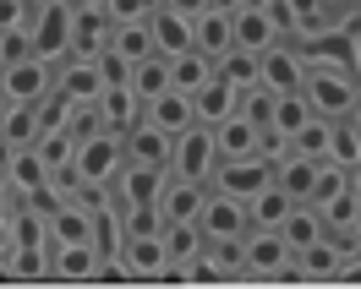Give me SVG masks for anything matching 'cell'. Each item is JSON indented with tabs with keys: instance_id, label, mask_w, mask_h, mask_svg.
I'll return each instance as SVG.
<instances>
[{
	"instance_id": "6da1fadb",
	"label": "cell",
	"mask_w": 361,
	"mask_h": 289,
	"mask_svg": "<svg viewBox=\"0 0 361 289\" xmlns=\"http://www.w3.org/2000/svg\"><path fill=\"white\" fill-rule=\"evenodd\" d=\"M301 93L312 98L317 115H329V120H345V115L361 104V82H356V60L350 55H307V82Z\"/></svg>"
},
{
	"instance_id": "7a4b0ae2",
	"label": "cell",
	"mask_w": 361,
	"mask_h": 289,
	"mask_svg": "<svg viewBox=\"0 0 361 289\" xmlns=\"http://www.w3.org/2000/svg\"><path fill=\"white\" fill-rule=\"evenodd\" d=\"M126 164V136L110 131V126H93V131H77V148H71V180L88 186V191H110V180L121 175Z\"/></svg>"
},
{
	"instance_id": "3957f363",
	"label": "cell",
	"mask_w": 361,
	"mask_h": 289,
	"mask_svg": "<svg viewBox=\"0 0 361 289\" xmlns=\"http://www.w3.org/2000/svg\"><path fill=\"white\" fill-rule=\"evenodd\" d=\"M71 0H33V11H27V44L39 60H66L71 55Z\"/></svg>"
},
{
	"instance_id": "277c9868",
	"label": "cell",
	"mask_w": 361,
	"mask_h": 289,
	"mask_svg": "<svg viewBox=\"0 0 361 289\" xmlns=\"http://www.w3.org/2000/svg\"><path fill=\"white\" fill-rule=\"evenodd\" d=\"M214 169H219V142H214V126H203V120H192L186 131L170 142V175L176 180H214Z\"/></svg>"
},
{
	"instance_id": "5b68a950",
	"label": "cell",
	"mask_w": 361,
	"mask_h": 289,
	"mask_svg": "<svg viewBox=\"0 0 361 289\" xmlns=\"http://www.w3.org/2000/svg\"><path fill=\"white\" fill-rule=\"evenodd\" d=\"M55 60H39V55H23V60H0V93L6 104H44L55 93Z\"/></svg>"
},
{
	"instance_id": "8992f818",
	"label": "cell",
	"mask_w": 361,
	"mask_h": 289,
	"mask_svg": "<svg viewBox=\"0 0 361 289\" xmlns=\"http://www.w3.org/2000/svg\"><path fill=\"white\" fill-rule=\"evenodd\" d=\"M241 257H247V278H295V251L279 229H247Z\"/></svg>"
},
{
	"instance_id": "52a82bcc",
	"label": "cell",
	"mask_w": 361,
	"mask_h": 289,
	"mask_svg": "<svg viewBox=\"0 0 361 289\" xmlns=\"http://www.w3.org/2000/svg\"><path fill=\"white\" fill-rule=\"evenodd\" d=\"M197 224H203L208 240H247V229H252L247 202L219 191V186H208V202H203V213H197Z\"/></svg>"
},
{
	"instance_id": "ba28073f",
	"label": "cell",
	"mask_w": 361,
	"mask_h": 289,
	"mask_svg": "<svg viewBox=\"0 0 361 289\" xmlns=\"http://www.w3.org/2000/svg\"><path fill=\"white\" fill-rule=\"evenodd\" d=\"M208 186H219V191H230V197H257L263 186H274V164L263 153H252V158H219V169H214V180Z\"/></svg>"
},
{
	"instance_id": "9c48e42d",
	"label": "cell",
	"mask_w": 361,
	"mask_h": 289,
	"mask_svg": "<svg viewBox=\"0 0 361 289\" xmlns=\"http://www.w3.org/2000/svg\"><path fill=\"white\" fill-rule=\"evenodd\" d=\"M164 180H170V169H159V164H121V175L110 180V197L115 207H142V202H159V191H164Z\"/></svg>"
},
{
	"instance_id": "30bf717a",
	"label": "cell",
	"mask_w": 361,
	"mask_h": 289,
	"mask_svg": "<svg viewBox=\"0 0 361 289\" xmlns=\"http://www.w3.org/2000/svg\"><path fill=\"white\" fill-rule=\"evenodd\" d=\"M269 93H301V82H307V55L295 44H274L263 49V77H257Z\"/></svg>"
},
{
	"instance_id": "8fae6325",
	"label": "cell",
	"mask_w": 361,
	"mask_h": 289,
	"mask_svg": "<svg viewBox=\"0 0 361 289\" xmlns=\"http://www.w3.org/2000/svg\"><path fill=\"white\" fill-rule=\"evenodd\" d=\"M77 6V0H71ZM110 33H115V23H110V11L104 6H77L71 11V55H104L110 49Z\"/></svg>"
},
{
	"instance_id": "7c38bea8",
	"label": "cell",
	"mask_w": 361,
	"mask_h": 289,
	"mask_svg": "<svg viewBox=\"0 0 361 289\" xmlns=\"http://www.w3.org/2000/svg\"><path fill=\"white\" fill-rule=\"evenodd\" d=\"M99 245L93 240H66V245H49V278H66V284H88L99 278Z\"/></svg>"
},
{
	"instance_id": "4fadbf2b",
	"label": "cell",
	"mask_w": 361,
	"mask_h": 289,
	"mask_svg": "<svg viewBox=\"0 0 361 289\" xmlns=\"http://www.w3.org/2000/svg\"><path fill=\"white\" fill-rule=\"evenodd\" d=\"M121 262H126V278H164V267H170L164 229L159 235H126L121 240Z\"/></svg>"
},
{
	"instance_id": "5bb4252c",
	"label": "cell",
	"mask_w": 361,
	"mask_h": 289,
	"mask_svg": "<svg viewBox=\"0 0 361 289\" xmlns=\"http://www.w3.org/2000/svg\"><path fill=\"white\" fill-rule=\"evenodd\" d=\"M208 202V186L203 180H164V191H159V213H164V224H197V213H203Z\"/></svg>"
},
{
	"instance_id": "9a60e30c",
	"label": "cell",
	"mask_w": 361,
	"mask_h": 289,
	"mask_svg": "<svg viewBox=\"0 0 361 289\" xmlns=\"http://www.w3.org/2000/svg\"><path fill=\"white\" fill-rule=\"evenodd\" d=\"M230 23H235V44L252 49V55L285 44V33H279V23L269 17V6H241V11H230Z\"/></svg>"
},
{
	"instance_id": "2e32d148",
	"label": "cell",
	"mask_w": 361,
	"mask_h": 289,
	"mask_svg": "<svg viewBox=\"0 0 361 289\" xmlns=\"http://www.w3.org/2000/svg\"><path fill=\"white\" fill-rule=\"evenodd\" d=\"M148 33H154V55H164V60H176V55L192 49V17H180L170 6L148 11Z\"/></svg>"
},
{
	"instance_id": "e0dca14e",
	"label": "cell",
	"mask_w": 361,
	"mask_h": 289,
	"mask_svg": "<svg viewBox=\"0 0 361 289\" xmlns=\"http://www.w3.org/2000/svg\"><path fill=\"white\" fill-rule=\"evenodd\" d=\"M230 44H235V23H230V11H219V6H203V11L192 17V49H203L208 60H219Z\"/></svg>"
},
{
	"instance_id": "ac0fdd59",
	"label": "cell",
	"mask_w": 361,
	"mask_h": 289,
	"mask_svg": "<svg viewBox=\"0 0 361 289\" xmlns=\"http://www.w3.org/2000/svg\"><path fill=\"white\" fill-rule=\"evenodd\" d=\"M55 93H66V98H77V104H99V93H104V71H99V60H88V55L66 60V66L55 71Z\"/></svg>"
},
{
	"instance_id": "d6986e66",
	"label": "cell",
	"mask_w": 361,
	"mask_h": 289,
	"mask_svg": "<svg viewBox=\"0 0 361 289\" xmlns=\"http://www.w3.org/2000/svg\"><path fill=\"white\" fill-rule=\"evenodd\" d=\"M203 224H164V251H170V267H164V278H186V267L203 257Z\"/></svg>"
},
{
	"instance_id": "ffe728a7",
	"label": "cell",
	"mask_w": 361,
	"mask_h": 289,
	"mask_svg": "<svg viewBox=\"0 0 361 289\" xmlns=\"http://www.w3.org/2000/svg\"><path fill=\"white\" fill-rule=\"evenodd\" d=\"M142 120H148V126H159V131H170V136H180L192 120H197V110H192V93L164 88L154 104H142Z\"/></svg>"
},
{
	"instance_id": "44dd1931",
	"label": "cell",
	"mask_w": 361,
	"mask_h": 289,
	"mask_svg": "<svg viewBox=\"0 0 361 289\" xmlns=\"http://www.w3.org/2000/svg\"><path fill=\"white\" fill-rule=\"evenodd\" d=\"M192 110H197L203 126H219V120H230V115L241 110V88H230L225 77H208L203 88L192 93Z\"/></svg>"
},
{
	"instance_id": "7402d4cb",
	"label": "cell",
	"mask_w": 361,
	"mask_h": 289,
	"mask_svg": "<svg viewBox=\"0 0 361 289\" xmlns=\"http://www.w3.org/2000/svg\"><path fill=\"white\" fill-rule=\"evenodd\" d=\"M137 120H142V104H137V93L126 82H110V88L99 93V126H110V131H132Z\"/></svg>"
},
{
	"instance_id": "603a6c76",
	"label": "cell",
	"mask_w": 361,
	"mask_h": 289,
	"mask_svg": "<svg viewBox=\"0 0 361 289\" xmlns=\"http://www.w3.org/2000/svg\"><path fill=\"white\" fill-rule=\"evenodd\" d=\"M257 136H263V126H257V120H247L241 110L230 115V120H219V126H214L219 158H252V153H257Z\"/></svg>"
},
{
	"instance_id": "cb8c5ba5",
	"label": "cell",
	"mask_w": 361,
	"mask_h": 289,
	"mask_svg": "<svg viewBox=\"0 0 361 289\" xmlns=\"http://www.w3.org/2000/svg\"><path fill=\"white\" fill-rule=\"evenodd\" d=\"M170 142H176L170 131L137 120L132 131H126V158H132V164H159V169H170Z\"/></svg>"
},
{
	"instance_id": "d4e9b609",
	"label": "cell",
	"mask_w": 361,
	"mask_h": 289,
	"mask_svg": "<svg viewBox=\"0 0 361 289\" xmlns=\"http://www.w3.org/2000/svg\"><path fill=\"white\" fill-rule=\"evenodd\" d=\"M312 175H317V158H307V153H285L274 164V186L290 202H312Z\"/></svg>"
},
{
	"instance_id": "484cf974",
	"label": "cell",
	"mask_w": 361,
	"mask_h": 289,
	"mask_svg": "<svg viewBox=\"0 0 361 289\" xmlns=\"http://www.w3.org/2000/svg\"><path fill=\"white\" fill-rule=\"evenodd\" d=\"M126 88L137 93V104H154L159 93L170 88V60H164V55H142V60L126 71Z\"/></svg>"
},
{
	"instance_id": "4316f807",
	"label": "cell",
	"mask_w": 361,
	"mask_h": 289,
	"mask_svg": "<svg viewBox=\"0 0 361 289\" xmlns=\"http://www.w3.org/2000/svg\"><path fill=\"white\" fill-rule=\"evenodd\" d=\"M44 131V110L39 104H6V120H0V136L11 142V148H33Z\"/></svg>"
},
{
	"instance_id": "83f0119b",
	"label": "cell",
	"mask_w": 361,
	"mask_h": 289,
	"mask_svg": "<svg viewBox=\"0 0 361 289\" xmlns=\"http://www.w3.org/2000/svg\"><path fill=\"white\" fill-rule=\"evenodd\" d=\"M214 77H225L230 88H252L257 77H263V55H252V49L241 44H230L219 60H214Z\"/></svg>"
},
{
	"instance_id": "f1b7e54d",
	"label": "cell",
	"mask_w": 361,
	"mask_h": 289,
	"mask_svg": "<svg viewBox=\"0 0 361 289\" xmlns=\"http://www.w3.org/2000/svg\"><path fill=\"white\" fill-rule=\"evenodd\" d=\"M279 235L290 240V251H301V245L323 240V235H329V224H323V213H317L312 202H295V207H290V219L279 224Z\"/></svg>"
},
{
	"instance_id": "f546056e",
	"label": "cell",
	"mask_w": 361,
	"mask_h": 289,
	"mask_svg": "<svg viewBox=\"0 0 361 289\" xmlns=\"http://www.w3.org/2000/svg\"><path fill=\"white\" fill-rule=\"evenodd\" d=\"M290 207L295 202L279 191V186H263L257 197H247V219H252V229H279V224L290 219Z\"/></svg>"
},
{
	"instance_id": "4dcf8cb0",
	"label": "cell",
	"mask_w": 361,
	"mask_h": 289,
	"mask_svg": "<svg viewBox=\"0 0 361 289\" xmlns=\"http://www.w3.org/2000/svg\"><path fill=\"white\" fill-rule=\"evenodd\" d=\"M317 213H323V224H329V235L356 240V224H361V197H356V191H339V197L317 202Z\"/></svg>"
},
{
	"instance_id": "1f68e13d",
	"label": "cell",
	"mask_w": 361,
	"mask_h": 289,
	"mask_svg": "<svg viewBox=\"0 0 361 289\" xmlns=\"http://www.w3.org/2000/svg\"><path fill=\"white\" fill-rule=\"evenodd\" d=\"M312 98H307V93H279V98H274V115H269V126L279 136H295L301 131V126H307V120H312Z\"/></svg>"
},
{
	"instance_id": "d6a6232c",
	"label": "cell",
	"mask_w": 361,
	"mask_h": 289,
	"mask_svg": "<svg viewBox=\"0 0 361 289\" xmlns=\"http://www.w3.org/2000/svg\"><path fill=\"white\" fill-rule=\"evenodd\" d=\"M208 77H214V60H208L203 49H186V55L170 60V88H180V93H197Z\"/></svg>"
},
{
	"instance_id": "836d02e7",
	"label": "cell",
	"mask_w": 361,
	"mask_h": 289,
	"mask_svg": "<svg viewBox=\"0 0 361 289\" xmlns=\"http://www.w3.org/2000/svg\"><path fill=\"white\" fill-rule=\"evenodd\" d=\"M110 49L121 55V60H142V55H154V33H148V17L142 23H115V33H110Z\"/></svg>"
},
{
	"instance_id": "e575fe53",
	"label": "cell",
	"mask_w": 361,
	"mask_h": 289,
	"mask_svg": "<svg viewBox=\"0 0 361 289\" xmlns=\"http://www.w3.org/2000/svg\"><path fill=\"white\" fill-rule=\"evenodd\" d=\"M329 148H334V120H329V115H312V120L290 136V153H307V158H329Z\"/></svg>"
},
{
	"instance_id": "d590c367",
	"label": "cell",
	"mask_w": 361,
	"mask_h": 289,
	"mask_svg": "<svg viewBox=\"0 0 361 289\" xmlns=\"http://www.w3.org/2000/svg\"><path fill=\"white\" fill-rule=\"evenodd\" d=\"M350 191V164H334V158H317V175H312V207L317 202Z\"/></svg>"
},
{
	"instance_id": "8d00e7d4",
	"label": "cell",
	"mask_w": 361,
	"mask_h": 289,
	"mask_svg": "<svg viewBox=\"0 0 361 289\" xmlns=\"http://www.w3.org/2000/svg\"><path fill=\"white\" fill-rule=\"evenodd\" d=\"M274 98H279V93H269L263 82H252V88H241V115H247V120H257V126H269Z\"/></svg>"
},
{
	"instance_id": "74e56055",
	"label": "cell",
	"mask_w": 361,
	"mask_h": 289,
	"mask_svg": "<svg viewBox=\"0 0 361 289\" xmlns=\"http://www.w3.org/2000/svg\"><path fill=\"white\" fill-rule=\"evenodd\" d=\"M329 158H334V164H356L361 158V142H356V131H350L345 120H334V148H329Z\"/></svg>"
},
{
	"instance_id": "f35d334b",
	"label": "cell",
	"mask_w": 361,
	"mask_h": 289,
	"mask_svg": "<svg viewBox=\"0 0 361 289\" xmlns=\"http://www.w3.org/2000/svg\"><path fill=\"white\" fill-rule=\"evenodd\" d=\"M154 6H159V0H110L104 11H110V23H142Z\"/></svg>"
},
{
	"instance_id": "ab89813d",
	"label": "cell",
	"mask_w": 361,
	"mask_h": 289,
	"mask_svg": "<svg viewBox=\"0 0 361 289\" xmlns=\"http://www.w3.org/2000/svg\"><path fill=\"white\" fill-rule=\"evenodd\" d=\"M33 0H0V33H23Z\"/></svg>"
},
{
	"instance_id": "60d3db41",
	"label": "cell",
	"mask_w": 361,
	"mask_h": 289,
	"mask_svg": "<svg viewBox=\"0 0 361 289\" xmlns=\"http://www.w3.org/2000/svg\"><path fill=\"white\" fill-rule=\"evenodd\" d=\"M93 60H99V71H104V88H110V82H126V71H132V60H121L115 49H104V55H93Z\"/></svg>"
},
{
	"instance_id": "b9f144b4",
	"label": "cell",
	"mask_w": 361,
	"mask_h": 289,
	"mask_svg": "<svg viewBox=\"0 0 361 289\" xmlns=\"http://www.w3.org/2000/svg\"><path fill=\"white\" fill-rule=\"evenodd\" d=\"M159 6H170V11H180V17H197L208 0H159Z\"/></svg>"
},
{
	"instance_id": "7bdbcfd3",
	"label": "cell",
	"mask_w": 361,
	"mask_h": 289,
	"mask_svg": "<svg viewBox=\"0 0 361 289\" xmlns=\"http://www.w3.org/2000/svg\"><path fill=\"white\" fill-rule=\"evenodd\" d=\"M345 126H350V131H356V142H361V104H356L350 115H345Z\"/></svg>"
},
{
	"instance_id": "ee69618b",
	"label": "cell",
	"mask_w": 361,
	"mask_h": 289,
	"mask_svg": "<svg viewBox=\"0 0 361 289\" xmlns=\"http://www.w3.org/2000/svg\"><path fill=\"white\" fill-rule=\"evenodd\" d=\"M350 191H356V197H361V158H356V164H350Z\"/></svg>"
},
{
	"instance_id": "f6af8a7d",
	"label": "cell",
	"mask_w": 361,
	"mask_h": 289,
	"mask_svg": "<svg viewBox=\"0 0 361 289\" xmlns=\"http://www.w3.org/2000/svg\"><path fill=\"white\" fill-rule=\"evenodd\" d=\"M208 6H219V11H241L247 0H208Z\"/></svg>"
},
{
	"instance_id": "bcb514c9",
	"label": "cell",
	"mask_w": 361,
	"mask_h": 289,
	"mask_svg": "<svg viewBox=\"0 0 361 289\" xmlns=\"http://www.w3.org/2000/svg\"><path fill=\"white\" fill-rule=\"evenodd\" d=\"M77 6H110V0H77Z\"/></svg>"
},
{
	"instance_id": "7dc6e473",
	"label": "cell",
	"mask_w": 361,
	"mask_h": 289,
	"mask_svg": "<svg viewBox=\"0 0 361 289\" xmlns=\"http://www.w3.org/2000/svg\"><path fill=\"white\" fill-rule=\"evenodd\" d=\"M0 120H6V93H0Z\"/></svg>"
}]
</instances>
